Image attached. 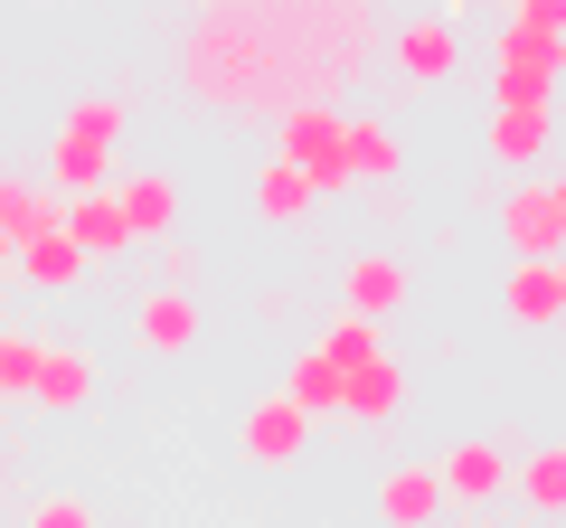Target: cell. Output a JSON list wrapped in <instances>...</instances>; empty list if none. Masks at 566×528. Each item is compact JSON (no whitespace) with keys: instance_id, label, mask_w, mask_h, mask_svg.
Listing matches in <instances>:
<instances>
[{"instance_id":"cell-1","label":"cell","mask_w":566,"mask_h":528,"mask_svg":"<svg viewBox=\"0 0 566 528\" xmlns=\"http://www.w3.org/2000/svg\"><path fill=\"white\" fill-rule=\"evenodd\" d=\"M378 47L359 0H293V10H255V0H218L189 29L180 66L208 104H331V85H349Z\"/></svg>"},{"instance_id":"cell-2","label":"cell","mask_w":566,"mask_h":528,"mask_svg":"<svg viewBox=\"0 0 566 528\" xmlns=\"http://www.w3.org/2000/svg\"><path fill=\"white\" fill-rule=\"evenodd\" d=\"M340 104H293V114H274V161L303 170L312 199H331V189H349V161H340Z\"/></svg>"},{"instance_id":"cell-3","label":"cell","mask_w":566,"mask_h":528,"mask_svg":"<svg viewBox=\"0 0 566 528\" xmlns=\"http://www.w3.org/2000/svg\"><path fill=\"white\" fill-rule=\"evenodd\" d=\"M453 57H463V39H453V0H444V10H424V20H406V29H387V66H397L406 85H444Z\"/></svg>"},{"instance_id":"cell-4","label":"cell","mask_w":566,"mask_h":528,"mask_svg":"<svg viewBox=\"0 0 566 528\" xmlns=\"http://www.w3.org/2000/svg\"><path fill=\"white\" fill-rule=\"evenodd\" d=\"M501 236H510L520 264H557L566 255V226H557V208H547V180H520L501 199Z\"/></svg>"},{"instance_id":"cell-5","label":"cell","mask_w":566,"mask_h":528,"mask_svg":"<svg viewBox=\"0 0 566 528\" xmlns=\"http://www.w3.org/2000/svg\"><path fill=\"white\" fill-rule=\"evenodd\" d=\"M237 444H245V463H303V444H312V415H303V406H283L274 387H264L255 406H245Z\"/></svg>"},{"instance_id":"cell-6","label":"cell","mask_w":566,"mask_h":528,"mask_svg":"<svg viewBox=\"0 0 566 528\" xmlns=\"http://www.w3.org/2000/svg\"><path fill=\"white\" fill-rule=\"evenodd\" d=\"M434 482H444V500H501L510 490V453L491 444V434H463V444H444Z\"/></svg>"},{"instance_id":"cell-7","label":"cell","mask_w":566,"mask_h":528,"mask_svg":"<svg viewBox=\"0 0 566 528\" xmlns=\"http://www.w3.org/2000/svg\"><path fill=\"white\" fill-rule=\"evenodd\" d=\"M340 161H349V180H378V189H397V170H406L397 123H387V114H349V123H340Z\"/></svg>"},{"instance_id":"cell-8","label":"cell","mask_w":566,"mask_h":528,"mask_svg":"<svg viewBox=\"0 0 566 528\" xmlns=\"http://www.w3.org/2000/svg\"><path fill=\"white\" fill-rule=\"evenodd\" d=\"M85 397H95V359L48 340V349H39V378H29V406H39V415H76Z\"/></svg>"},{"instance_id":"cell-9","label":"cell","mask_w":566,"mask_h":528,"mask_svg":"<svg viewBox=\"0 0 566 528\" xmlns=\"http://www.w3.org/2000/svg\"><path fill=\"white\" fill-rule=\"evenodd\" d=\"M397 406H406V359H397V349L340 378V415H349V425H387Z\"/></svg>"},{"instance_id":"cell-10","label":"cell","mask_w":566,"mask_h":528,"mask_svg":"<svg viewBox=\"0 0 566 528\" xmlns=\"http://www.w3.org/2000/svg\"><path fill=\"white\" fill-rule=\"evenodd\" d=\"M378 519L387 528H434L444 519V482H434V463H397L378 482Z\"/></svg>"},{"instance_id":"cell-11","label":"cell","mask_w":566,"mask_h":528,"mask_svg":"<svg viewBox=\"0 0 566 528\" xmlns=\"http://www.w3.org/2000/svg\"><path fill=\"white\" fill-rule=\"evenodd\" d=\"M406 303V264L397 255H349V274H340V311H359V321H378V311H397Z\"/></svg>"},{"instance_id":"cell-12","label":"cell","mask_w":566,"mask_h":528,"mask_svg":"<svg viewBox=\"0 0 566 528\" xmlns=\"http://www.w3.org/2000/svg\"><path fill=\"white\" fill-rule=\"evenodd\" d=\"M57 236L76 245V255H123V245H133V226H123L114 189H95V199H66V208H57Z\"/></svg>"},{"instance_id":"cell-13","label":"cell","mask_w":566,"mask_h":528,"mask_svg":"<svg viewBox=\"0 0 566 528\" xmlns=\"http://www.w3.org/2000/svg\"><path fill=\"white\" fill-rule=\"evenodd\" d=\"M114 208H123V226H133V245L180 226V189H170V170H133V180L114 189Z\"/></svg>"},{"instance_id":"cell-14","label":"cell","mask_w":566,"mask_h":528,"mask_svg":"<svg viewBox=\"0 0 566 528\" xmlns=\"http://www.w3.org/2000/svg\"><path fill=\"white\" fill-rule=\"evenodd\" d=\"M501 311H510L520 330H547V321H566V284H557V264H510Z\"/></svg>"},{"instance_id":"cell-15","label":"cell","mask_w":566,"mask_h":528,"mask_svg":"<svg viewBox=\"0 0 566 528\" xmlns=\"http://www.w3.org/2000/svg\"><path fill=\"white\" fill-rule=\"evenodd\" d=\"M133 330H142V349H189V340H199V303L170 293V284H151L133 303Z\"/></svg>"},{"instance_id":"cell-16","label":"cell","mask_w":566,"mask_h":528,"mask_svg":"<svg viewBox=\"0 0 566 528\" xmlns=\"http://www.w3.org/2000/svg\"><path fill=\"white\" fill-rule=\"evenodd\" d=\"M123 123H133V95H123V85H95V95H76L66 104V142H95V151H114L123 142Z\"/></svg>"},{"instance_id":"cell-17","label":"cell","mask_w":566,"mask_h":528,"mask_svg":"<svg viewBox=\"0 0 566 528\" xmlns=\"http://www.w3.org/2000/svg\"><path fill=\"white\" fill-rule=\"evenodd\" d=\"M491 66H501V76H538V85H557V76H566V39H538V29H510V20H501Z\"/></svg>"},{"instance_id":"cell-18","label":"cell","mask_w":566,"mask_h":528,"mask_svg":"<svg viewBox=\"0 0 566 528\" xmlns=\"http://www.w3.org/2000/svg\"><path fill=\"white\" fill-rule=\"evenodd\" d=\"M0 236H10V255L39 236H57V199H48L39 180H0Z\"/></svg>"},{"instance_id":"cell-19","label":"cell","mask_w":566,"mask_h":528,"mask_svg":"<svg viewBox=\"0 0 566 528\" xmlns=\"http://www.w3.org/2000/svg\"><path fill=\"white\" fill-rule=\"evenodd\" d=\"M312 349H322V359H331V368L349 378V368L387 359V330H378V321H359V311H331V321H322V340H312Z\"/></svg>"},{"instance_id":"cell-20","label":"cell","mask_w":566,"mask_h":528,"mask_svg":"<svg viewBox=\"0 0 566 528\" xmlns=\"http://www.w3.org/2000/svg\"><path fill=\"white\" fill-rule=\"evenodd\" d=\"M274 397H283V406H303V415H340V368H331L322 349H303V359L283 368Z\"/></svg>"},{"instance_id":"cell-21","label":"cell","mask_w":566,"mask_h":528,"mask_svg":"<svg viewBox=\"0 0 566 528\" xmlns=\"http://www.w3.org/2000/svg\"><path fill=\"white\" fill-rule=\"evenodd\" d=\"M510 482H520V500L538 509V519H557V509H566V444L520 453V463H510Z\"/></svg>"},{"instance_id":"cell-22","label":"cell","mask_w":566,"mask_h":528,"mask_svg":"<svg viewBox=\"0 0 566 528\" xmlns=\"http://www.w3.org/2000/svg\"><path fill=\"white\" fill-rule=\"evenodd\" d=\"M245 199H255V218H274V226H303L312 218V180H303V170H283V161H264Z\"/></svg>"},{"instance_id":"cell-23","label":"cell","mask_w":566,"mask_h":528,"mask_svg":"<svg viewBox=\"0 0 566 528\" xmlns=\"http://www.w3.org/2000/svg\"><path fill=\"white\" fill-rule=\"evenodd\" d=\"M10 264H20V274H29L39 293H76V274H85V255H76L66 236H39V245H20Z\"/></svg>"},{"instance_id":"cell-24","label":"cell","mask_w":566,"mask_h":528,"mask_svg":"<svg viewBox=\"0 0 566 528\" xmlns=\"http://www.w3.org/2000/svg\"><path fill=\"white\" fill-rule=\"evenodd\" d=\"M557 114H491V161H538Z\"/></svg>"},{"instance_id":"cell-25","label":"cell","mask_w":566,"mask_h":528,"mask_svg":"<svg viewBox=\"0 0 566 528\" xmlns=\"http://www.w3.org/2000/svg\"><path fill=\"white\" fill-rule=\"evenodd\" d=\"M20 528H95V500H76V490H48V500L20 509Z\"/></svg>"},{"instance_id":"cell-26","label":"cell","mask_w":566,"mask_h":528,"mask_svg":"<svg viewBox=\"0 0 566 528\" xmlns=\"http://www.w3.org/2000/svg\"><path fill=\"white\" fill-rule=\"evenodd\" d=\"M39 349H48V340H20V330H0V397H29V378H39Z\"/></svg>"},{"instance_id":"cell-27","label":"cell","mask_w":566,"mask_h":528,"mask_svg":"<svg viewBox=\"0 0 566 528\" xmlns=\"http://www.w3.org/2000/svg\"><path fill=\"white\" fill-rule=\"evenodd\" d=\"M161 284H170V293L199 284V245H189V236H161Z\"/></svg>"},{"instance_id":"cell-28","label":"cell","mask_w":566,"mask_h":528,"mask_svg":"<svg viewBox=\"0 0 566 528\" xmlns=\"http://www.w3.org/2000/svg\"><path fill=\"white\" fill-rule=\"evenodd\" d=\"M510 29H538V39H566V0H520Z\"/></svg>"},{"instance_id":"cell-29","label":"cell","mask_w":566,"mask_h":528,"mask_svg":"<svg viewBox=\"0 0 566 528\" xmlns=\"http://www.w3.org/2000/svg\"><path fill=\"white\" fill-rule=\"evenodd\" d=\"M547 208H557V226H566V170H557V180H547Z\"/></svg>"},{"instance_id":"cell-30","label":"cell","mask_w":566,"mask_h":528,"mask_svg":"<svg viewBox=\"0 0 566 528\" xmlns=\"http://www.w3.org/2000/svg\"><path fill=\"white\" fill-rule=\"evenodd\" d=\"M0 264H10V236H0Z\"/></svg>"},{"instance_id":"cell-31","label":"cell","mask_w":566,"mask_h":528,"mask_svg":"<svg viewBox=\"0 0 566 528\" xmlns=\"http://www.w3.org/2000/svg\"><path fill=\"white\" fill-rule=\"evenodd\" d=\"M557 284H566V255H557Z\"/></svg>"},{"instance_id":"cell-32","label":"cell","mask_w":566,"mask_h":528,"mask_svg":"<svg viewBox=\"0 0 566 528\" xmlns=\"http://www.w3.org/2000/svg\"><path fill=\"white\" fill-rule=\"evenodd\" d=\"M472 528H501V519H472Z\"/></svg>"}]
</instances>
